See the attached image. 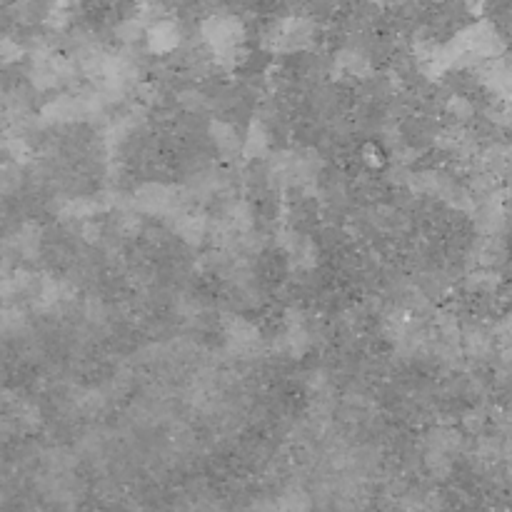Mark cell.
<instances>
[{
  "instance_id": "obj_1",
  "label": "cell",
  "mask_w": 512,
  "mask_h": 512,
  "mask_svg": "<svg viewBox=\"0 0 512 512\" xmlns=\"http://www.w3.org/2000/svg\"><path fill=\"white\" fill-rule=\"evenodd\" d=\"M463 450V435L453 428H438L428 435V443H425V463H428L430 473L450 475L453 470L455 458Z\"/></svg>"
},
{
  "instance_id": "obj_2",
  "label": "cell",
  "mask_w": 512,
  "mask_h": 512,
  "mask_svg": "<svg viewBox=\"0 0 512 512\" xmlns=\"http://www.w3.org/2000/svg\"><path fill=\"white\" fill-rule=\"evenodd\" d=\"M475 228L483 238H500L508 228V210H505V200L500 193L485 195L473 205Z\"/></svg>"
},
{
  "instance_id": "obj_3",
  "label": "cell",
  "mask_w": 512,
  "mask_h": 512,
  "mask_svg": "<svg viewBox=\"0 0 512 512\" xmlns=\"http://www.w3.org/2000/svg\"><path fill=\"white\" fill-rule=\"evenodd\" d=\"M203 38L215 48V53H225L243 45V23L233 15H210L203 23Z\"/></svg>"
},
{
  "instance_id": "obj_4",
  "label": "cell",
  "mask_w": 512,
  "mask_h": 512,
  "mask_svg": "<svg viewBox=\"0 0 512 512\" xmlns=\"http://www.w3.org/2000/svg\"><path fill=\"white\" fill-rule=\"evenodd\" d=\"M135 205L145 213L153 215H170L178 210V193L170 185L148 183L135 193Z\"/></svg>"
},
{
  "instance_id": "obj_5",
  "label": "cell",
  "mask_w": 512,
  "mask_h": 512,
  "mask_svg": "<svg viewBox=\"0 0 512 512\" xmlns=\"http://www.w3.org/2000/svg\"><path fill=\"white\" fill-rule=\"evenodd\" d=\"M460 348H463V353L468 355V358L488 360L490 355L495 353L493 330H485L480 328V325L463 330V335H460Z\"/></svg>"
},
{
  "instance_id": "obj_6",
  "label": "cell",
  "mask_w": 512,
  "mask_h": 512,
  "mask_svg": "<svg viewBox=\"0 0 512 512\" xmlns=\"http://www.w3.org/2000/svg\"><path fill=\"white\" fill-rule=\"evenodd\" d=\"M180 43L178 23L170 18H158L148 25V45L155 53H170Z\"/></svg>"
},
{
  "instance_id": "obj_7",
  "label": "cell",
  "mask_w": 512,
  "mask_h": 512,
  "mask_svg": "<svg viewBox=\"0 0 512 512\" xmlns=\"http://www.w3.org/2000/svg\"><path fill=\"white\" fill-rule=\"evenodd\" d=\"M225 333H228L230 348L238 350V353H253L258 348V330L243 318H230L225 323Z\"/></svg>"
},
{
  "instance_id": "obj_8",
  "label": "cell",
  "mask_w": 512,
  "mask_h": 512,
  "mask_svg": "<svg viewBox=\"0 0 512 512\" xmlns=\"http://www.w3.org/2000/svg\"><path fill=\"white\" fill-rule=\"evenodd\" d=\"M210 138H213L215 148H218L223 155H233L243 148V140H240L235 125L225 123V120H215V123L210 125Z\"/></svg>"
},
{
  "instance_id": "obj_9",
  "label": "cell",
  "mask_w": 512,
  "mask_h": 512,
  "mask_svg": "<svg viewBox=\"0 0 512 512\" xmlns=\"http://www.w3.org/2000/svg\"><path fill=\"white\" fill-rule=\"evenodd\" d=\"M493 343L503 368L512 370V315H508V318H503L498 325H495Z\"/></svg>"
},
{
  "instance_id": "obj_10",
  "label": "cell",
  "mask_w": 512,
  "mask_h": 512,
  "mask_svg": "<svg viewBox=\"0 0 512 512\" xmlns=\"http://www.w3.org/2000/svg\"><path fill=\"white\" fill-rule=\"evenodd\" d=\"M205 230H208V225H205V220L200 218V215L178 213L175 233H178L183 240H188V243H200V240L205 238Z\"/></svg>"
},
{
  "instance_id": "obj_11",
  "label": "cell",
  "mask_w": 512,
  "mask_h": 512,
  "mask_svg": "<svg viewBox=\"0 0 512 512\" xmlns=\"http://www.w3.org/2000/svg\"><path fill=\"white\" fill-rule=\"evenodd\" d=\"M265 150H268V133L263 130V125L253 123L250 125L248 135H245V140H243V153L250 155V158H253V155L255 158H260Z\"/></svg>"
},
{
  "instance_id": "obj_12",
  "label": "cell",
  "mask_w": 512,
  "mask_h": 512,
  "mask_svg": "<svg viewBox=\"0 0 512 512\" xmlns=\"http://www.w3.org/2000/svg\"><path fill=\"white\" fill-rule=\"evenodd\" d=\"M338 63H340V68L345 70V73L355 75V78H358V75H363L365 70H368V60H365L360 53H355V50H348V53L340 55Z\"/></svg>"
},
{
  "instance_id": "obj_13",
  "label": "cell",
  "mask_w": 512,
  "mask_h": 512,
  "mask_svg": "<svg viewBox=\"0 0 512 512\" xmlns=\"http://www.w3.org/2000/svg\"><path fill=\"white\" fill-rule=\"evenodd\" d=\"M490 118L500 125V128L512 130V103H505V100H498L495 108L490 110Z\"/></svg>"
},
{
  "instance_id": "obj_14",
  "label": "cell",
  "mask_w": 512,
  "mask_h": 512,
  "mask_svg": "<svg viewBox=\"0 0 512 512\" xmlns=\"http://www.w3.org/2000/svg\"><path fill=\"white\" fill-rule=\"evenodd\" d=\"M450 113L455 115L458 120H468L470 115H473V105H470L468 98H453L450 100Z\"/></svg>"
},
{
  "instance_id": "obj_15",
  "label": "cell",
  "mask_w": 512,
  "mask_h": 512,
  "mask_svg": "<svg viewBox=\"0 0 512 512\" xmlns=\"http://www.w3.org/2000/svg\"><path fill=\"white\" fill-rule=\"evenodd\" d=\"M18 55H20V48L15 40L0 38V60H3V63H10V60H15Z\"/></svg>"
},
{
  "instance_id": "obj_16",
  "label": "cell",
  "mask_w": 512,
  "mask_h": 512,
  "mask_svg": "<svg viewBox=\"0 0 512 512\" xmlns=\"http://www.w3.org/2000/svg\"><path fill=\"white\" fill-rule=\"evenodd\" d=\"M3 400H5V393H3V385H0V405H3Z\"/></svg>"
}]
</instances>
